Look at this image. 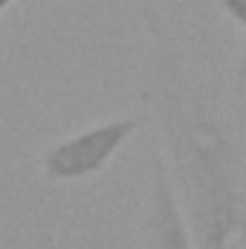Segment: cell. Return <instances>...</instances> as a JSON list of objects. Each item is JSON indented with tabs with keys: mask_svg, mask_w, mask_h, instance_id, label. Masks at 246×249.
<instances>
[{
	"mask_svg": "<svg viewBox=\"0 0 246 249\" xmlns=\"http://www.w3.org/2000/svg\"><path fill=\"white\" fill-rule=\"evenodd\" d=\"M142 127L133 116H119L107 122H96L72 136H64L41 151L38 168L53 183H75L99 174L122 148L124 142Z\"/></svg>",
	"mask_w": 246,
	"mask_h": 249,
	"instance_id": "7a4b0ae2",
	"label": "cell"
},
{
	"mask_svg": "<svg viewBox=\"0 0 246 249\" xmlns=\"http://www.w3.org/2000/svg\"><path fill=\"white\" fill-rule=\"evenodd\" d=\"M145 84L162 157L200 249H246V168L217 96L180 50L171 23L142 9Z\"/></svg>",
	"mask_w": 246,
	"mask_h": 249,
	"instance_id": "6da1fadb",
	"label": "cell"
},
{
	"mask_svg": "<svg viewBox=\"0 0 246 249\" xmlns=\"http://www.w3.org/2000/svg\"><path fill=\"white\" fill-rule=\"evenodd\" d=\"M12 3H18V0H0V15H3L6 9H12Z\"/></svg>",
	"mask_w": 246,
	"mask_h": 249,
	"instance_id": "5b68a950",
	"label": "cell"
},
{
	"mask_svg": "<svg viewBox=\"0 0 246 249\" xmlns=\"http://www.w3.org/2000/svg\"><path fill=\"white\" fill-rule=\"evenodd\" d=\"M217 6L241 29V55H238V67H235V84L246 87V0H217Z\"/></svg>",
	"mask_w": 246,
	"mask_h": 249,
	"instance_id": "277c9868",
	"label": "cell"
},
{
	"mask_svg": "<svg viewBox=\"0 0 246 249\" xmlns=\"http://www.w3.org/2000/svg\"><path fill=\"white\" fill-rule=\"evenodd\" d=\"M151 180L145 203V244L148 249H200L183 212L180 194L162 154H151Z\"/></svg>",
	"mask_w": 246,
	"mask_h": 249,
	"instance_id": "3957f363",
	"label": "cell"
}]
</instances>
